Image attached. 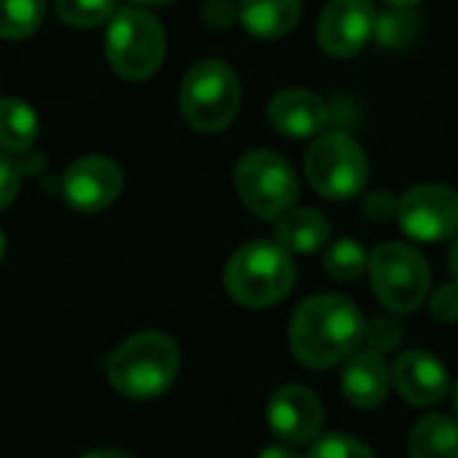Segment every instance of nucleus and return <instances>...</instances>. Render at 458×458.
<instances>
[{
  "mask_svg": "<svg viewBox=\"0 0 458 458\" xmlns=\"http://www.w3.org/2000/svg\"><path fill=\"white\" fill-rule=\"evenodd\" d=\"M362 311L344 295H314L298 306L290 322V346L301 365L325 370L352 357L365 341Z\"/></svg>",
  "mask_w": 458,
  "mask_h": 458,
  "instance_id": "f257e3e1",
  "label": "nucleus"
},
{
  "mask_svg": "<svg viewBox=\"0 0 458 458\" xmlns=\"http://www.w3.org/2000/svg\"><path fill=\"white\" fill-rule=\"evenodd\" d=\"M177 373L180 349L169 335L158 330L131 335L113 352L107 362V378L115 392L137 403L161 397L174 384Z\"/></svg>",
  "mask_w": 458,
  "mask_h": 458,
  "instance_id": "f03ea898",
  "label": "nucleus"
},
{
  "mask_svg": "<svg viewBox=\"0 0 458 458\" xmlns=\"http://www.w3.org/2000/svg\"><path fill=\"white\" fill-rule=\"evenodd\" d=\"M295 284V266L279 242H250L225 266L228 295L250 309H266L287 298Z\"/></svg>",
  "mask_w": 458,
  "mask_h": 458,
  "instance_id": "7ed1b4c3",
  "label": "nucleus"
},
{
  "mask_svg": "<svg viewBox=\"0 0 458 458\" xmlns=\"http://www.w3.org/2000/svg\"><path fill=\"white\" fill-rule=\"evenodd\" d=\"M239 102V75L223 59H204L193 64L180 89V107L185 121L204 134L223 131L236 118Z\"/></svg>",
  "mask_w": 458,
  "mask_h": 458,
  "instance_id": "20e7f679",
  "label": "nucleus"
},
{
  "mask_svg": "<svg viewBox=\"0 0 458 458\" xmlns=\"http://www.w3.org/2000/svg\"><path fill=\"white\" fill-rule=\"evenodd\" d=\"M166 51L161 21L142 8H121L113 13L105 38V54L113 70L129 81L150 78Z\"/></svg>",
  "mask_w": 458,
  "mask_h": 458,
  "instance_id": "39448f33",
  "label": "nucleus"
},
{
  "mask_svg": "<svg viewBox=\"0 0 458 458\" xmlns=\"http://www.w3.org/2000/svg\"><path fill=\"white\" fill-rule=\"evenodd\" d=\"M370 284L376 298L394 314L416 311L429 293V266L408 244H381L370 258Z\"/></svg>",
  "mask_w": 458,
  "mask_h": 458,
  "instance_id": "423d86ee",
  "label": "nucleus"
},
{
  "mask_svg": "<svg viewBox=\"0 0 458 458\" xmlns=\"http://www.w3.org/2000/svg\"><path fill=\"white\" fill-rule=\"evenodd\" d=\"M368 172L365 150L344 131L322 134L306 153V177L311 188L333 201L357 196L368 182Z\"/></svg>",
  "mask_w": 458,
  "mask_h": 458,
  "instance_id": "0eeeda50",
  "label": "nucleus"
},
{
  "mask_svg": "<svg viewBox=\"0 0 458 458\" xmlns=\"http://www.w3.org/2000/svg\"><path fill=\"white\" fill-rule=\"evenodd\" d=\"M236 191L247 209L263 220L282 217L298 199L293 164L274 150H250L236 166Z\"/></svg>",
  "mask_w": 458,
  "mask_h": 458,
  "instance_id": "6e6552de",
  "label": "nucleus"
},
{
  "mask_svg": "<svg viewBox=\"0 0 458 458\" xmlns=\"http://www.w3.org/2000/svg\"><path fill=\"white\" fill-rule=\"evenodd\" d=\"M397 220L416 242H443L458 231V193L448 185H416L400 199Z\"/></svg>",
  "mask_w": 458,
  "mask_h": 458,
  "instance_id": "1a4fd4ad",
  "label": "nucleus"
},
{
  "mask_svg": "<svg viewBox=\"0 0 458 458\" xmlns=\"http://www.w3.org/2000/svg\"><path fill=\"white\" fill-rule=\"evenodd\" d=\"M123 188V172L105 156H86L75 161L62 177V199L70 209L91 215L110 207Z\"/></svg>",
  "mask_w": 458,
  "mask_h": 458,
  "instance_id": "9d476101",
  "label": "nucleus"
},
{
  "mask_svg": "<svg viewBox=\"0 0 458 458\" xmlns=\"http://www.w3.org/2000/svg\"><path fill=\"white\" fill-rule=\"evenodd\" d=\"M376 32V8L370 0H333L317 27V40L325 54L346 59L365 48Z\"/></svg>",
  "mask_w": 458,
  "mask_h": 458,
  "instance_id": "9b49d317",
  "label": "nucleus"
},
{
  "mask_svg": "<svg viewBox=\"0 0 458 458\" xmlns=\"http://www.w3.org/2000/svg\"><path fill=\"white\" fill-rule=\"evenodd\" d=\"M325 421V408L319 397L298 384L282 386L268 403L271 432L290 445H309L319 437Z\"/></svg>",
  "mask_w": 458,
  "mask_h": 458,
  "instance_id": "f8f14e48",
  "label": "nucleus"
},
{
  "mask_svg": "<svg viewBox=\"0 0 458 458\" xmlns=\"http://www.w3.org/2000/svg\"><path fill=\"white\" fill-rule=\"evenodd\" d=\"M394 386L397 392L411 403V405H435L448 394V370L445 365L424 352V349H413L397 357L394 370H392Z\"/></svg>",
  "mask_w": 458,
  "mask_h": 458,
  "instance_id": "ddd939ff",
  "label": "nucleus"
},
{
  "mask_svg": "<svg viewBox=\"0 0 458 458\" xmlns=\"http://www.w3.org/2000/svg\"><path fill=\"white\" fill-rule=\"evenodd\" d=\"M327 105L306 89H284L268 102V121L284 137H317L327 126Z\"/></svg>",
  "mask_w": 458,
  "mask_h": 458,
  "instance_id": "4468645a",
  "label": "nucleus"
},
{
  "mask_svg": "<svg viewBox=\"0 0 458 458\" xmlns=\"http://www.w3.org/2000/svg\"><path fill=\"white\" fill-rule=\"evenodd\" d=\"M341 384H344L346 400L352 405L368 411V408H378L386 400L389 384H392V373H389V365H386L381 352L362 349V352H354L346 360Z\"/></svg>",
  "mask_w": 458,
  "mask_h": 458,
  "instance_id": "2eb2a0df",
  "label": "nucleus"
},
{
  "mask_svg": "<svg viewBox=\"0 0 458 458\" xmlns=\"http://www.w3.org/2000/svg\"><path fill=\"white\" fill-rule=\"evenodd\" d=\"M239 19L255 38L276 40L298 24L301 0H242Z\"/></svg>",
  "mask_w": 458,
  "mask_h": 458,
  "instance_id": "dca6fc26",
  "label": "nucleus"
},
{
  "mask_svg": "<svg viewBox=\"0 0 458 458\" xmlns=\"http://www.w3.org/2000/svg\"><path fill=\"white\" fill-rule=\"evenodd\" d=\"M276 239L287 252H317L330 239V223L317 209H287L276 223Z\"/></svg>",
  "mask_w": 458,
  "mask_h": 458,
  "instance_id": "f3484780",
  "label": "nucleus"
},
{
  "mask_svg": "<svg viewBox=\"0 0 458 458\" xmlns=\"http://www.w3.org/2000/svg\"><path fill=\"white\" fill-rule=\"evenodd\" d=\"M411 458H458V421L448 416H424L408 443Z\"/></svg>",
  "mask_w": 458,
  "mask_h": 458,
  "instance_id": "a211bd4d",
  "label": "nucleus"
},
{
  "mask_svg": "<svg viewBox=\"0 0 458 458\" xmlns=\"http://www.w3.org/2000/svg\"><path fill=\"white\" fill-rule=\"evenodd\" d=\"M38 115L21 99H0V148L8 153H24L38 140Z\"/></svg>",
  "mask_w": 458,
  "mask_h": 458,
  "instance_id": "6ab92c4d",
  "label": "nucleus"
},
{
  "mask_svg": "<svg viewBox=\"0 0 458 458\" xmlns=\"http://www.w3.org/2000/svg\"><path fill=\"white\" fill-rule=\"evenodd\" d=\"M43 0H0V38H30L43 21Z\"/></svg>",
  "mask_w": 458,
  "mask_h": 458,
  "instance_id": "aec40b11",
  "label": "nucleus"
},
{
  "mask_svg": "<svg viewBox=\"0 0 458 458\" xmlns=\"http://www.w3.org/2000/svg\"><path fill=\"white\" fill-rule=\"evenodd\" d=\"M322 263H325V271L330 276H335L341 282H349V279H357V276L365 274V268L370 266V258H368V252H365V247L360 242L341 239L325 252Z\"/></svg>",
  "mask_w": 458,
  "mask_h": 458,
  "instance_id": "412c9836",
  "label": "nucleus"
},
{
  "mask_svg": "<svg viewBox=\"0 0 458 458\" xmlns=\"http://www.w3.org/2000/svg\"><path fill=\"white\" fill-rule=\"evenodd\" d=\"M419 35V16L411 8H392L376 19V38L384 48H405Z\"/></svg>",
  "mask_w": 458,
  "mask_h": 458,
  "instance_id": "4be33fe9",
  "label": "nucleus"
},
{
  "mask_svg": "<svg viewBox=\"0 0 458 458\" xmlns=\"http://www.w3.org/2000/svg\"><path fill=\"white\" fill-rule=\"evenodd\" d=\"M56 13L70 27H99L113 19L115 0H56Z\"/></svg>",
  "mask_w": 458,
  "mask_h": 458,
  "instance_id": "5701e85b",
  "label": "nucleus"
},
{
  "mask_svg": "<svg viewBox=\"0 0 458 458\" xmlns=\"http://www.w3.org/2000/svg\"><path fill=\"white\" fill-rule=\"evenodd\" d=\"M306 458H376L373 451L349 435H322L311 443Z\"/></svg>",
  "mask_w": 458,
  "mask_h": 458,
  "instance_id": "b1692460",
  "label": "nucleus"
},
{
  "mask_svg": "<svg viewBox=\"0 0 458 458\" xmlns=\"http://www.w3.org/2000/svg\"><path fill=\"white\" fill-rule=\"evenodd\" d=\"M365 341L370 344V349L376 352H394L403 344V327L389 319V317H378L365 327Z\"/></svg>",
  "mask_w": 458,
  "mask_h": 458,
  "instance_id": "393cba45",
  "label": "nucleus"
},
{
  "mask_svg": "<svg viewBox=\"0 0 458 458\" xmlns=\"http://www.w3.org/2000/svg\"><path fill=\"white\" fill-rule=\"evenodd\" d=\"M429 309H432V317L437 322H456L458 319V282H448L443 287H437V293L432 295L429 301Z\"/></svg>",
  "mask_w": 458,
  "mask_h": 458,
  "instance_id": "a878e982",
  "label": "nucleus"
},
{
  "mask_svg": "<svg viewBox=\"0 0 458 458\" xmlns=\"http://www.w3.org/2000/svg\"><path fill=\"white\" fill-rule=\"evenodd\" d=\"M397 209H400V201L389 191H373L365 199V215L373 223H389V220H394L397 217Z\"/></svg>",
  "mask_w": 458,
  "mask_h": 458,
  "instance_id": "bb28decb",
  "label": "nucleus"
},
{
  "mask_svg": "<svg viewBox=\"0 0 458 458\" xmlns=\"http://www.w3.org/2000/svg\"><path fill=\"white\" fill-rule=\"evenodd\" d=\"M204 21L215 30H228L239 19V5L233 0H207L201 11Z\"/></svg>",
  "mask_w": 458,
  "mask_h": 458,
  "instance_id": "cd10ccee",
  "label": "nucleus"
},
{
  "mask_svg": "<svg viewBox=\"0 0 458 458\" xmlns=\"http://www.w3.org/2000/svg\"><path fill=\"white\" fill-rule=\"evenodd\" d=\"M16 193H19V169L5 153H0V209H5L16 199Z\"/></svg>",
  "mask_w": 458,
  "mask_h": 458,
  "instance_id": "c85d7f7f",
  "label": "nucleus"
},
{
  "mask_svg": "<svg viewBox=\"0 0 458 458\" xmlns=\"http://www.w3.org/2000/svg\"><path fill=\"white\" fill-rule=\"evenodd\" d=\"M258 458H301L295 451H287V448H266Z\"/></svg>",
  "mask_w": 458,
  "mask_h": 458,
  "instance_id": "c756f323",
  "label": "nucleus"
},
{
  "mask_svg": "<svg viewBox=\"0 0 458 458\" xmlns=\"http://www.w3.org/2000/svg\"><path fill=\"white\" fill-rule=\"evenodd\" d=\"M83 458H131L129 454H123V451H94V454H86Z\"/></svg>",
  "mask_w": 458,
  "mask_h": 458,
  "instance_id": "7c9ffc66",
  "label": "nucleus"
},
{
  "mask_svg": "<svg viewBox=\"0 0 458 458\" xmlns=\"http://www.w3.org/2000/svg\"><path fill=\"white\" fill-rule=\"evenodd\" d=\"M451 271H454V279L458 282V236L454 242V250H451Z\"/></svg>",
  "mask_w": 458,
  "mask_h": 458,
  "instance_id": "2f4dec72",
  "label": "nucleus"
},
{
  "mask_svg": "<svg viewBox=\"0 0 458 458\" xmlns=\"http://www.w3.org/2000/svg\"><path fill=\"white\" fill-rule=\"evenodd\" d=\"M386 3H392V5H397V8H416L421 0H386Z\"/></svg>",
  "mask_w": 458,
  "mask_h": 458,
  "instance_id": "473e14b6",
  "label": "nucleus"
},
{
  "mask_svg": "<svg viewBox=\"0 0 458 458\" xmlns=\"http://www.w3.org/2000/svg\"><path fill=\"white\" fill-rule=\"evenodd\" d=\"M137 5H164V3H172V0H131Z\"/></svg>",
  "mask_w": 458,
  "mask_h": 458,
  "instance_id": "72a5a7b5",
  "label": "nucleus"
},
{
  "mask_svg": "<svg viewBox=\"0 0 458 458\" xmlns=\"http://www.w3.org/2000/svg\"><path fill=\"white\" fill-rule=\"evenodd\" d=\"M3 255H5V239H3V233H0V263H3Z\"/></svg>",
  "mask_w": 458,
  "mask_h": 458,
  "instance_id": "f704fd0d",
  "label": "nucleus"
},
{
  "mask_svg": "<svg viewBox=\"0 0 458 458\" xmlns=\"http://www.w3.org/2000/svg\"><path fill=\"white\" fill-rule=\"evenodd\" d=\"M454 411H456V416H458V384H456V389H454Z\"/></svg>",
  "mask_w": 458,
  "mask_h": 458,
  "instance_id": "c9c22d12",
  "label": "nucleus"
}]
</instances>
